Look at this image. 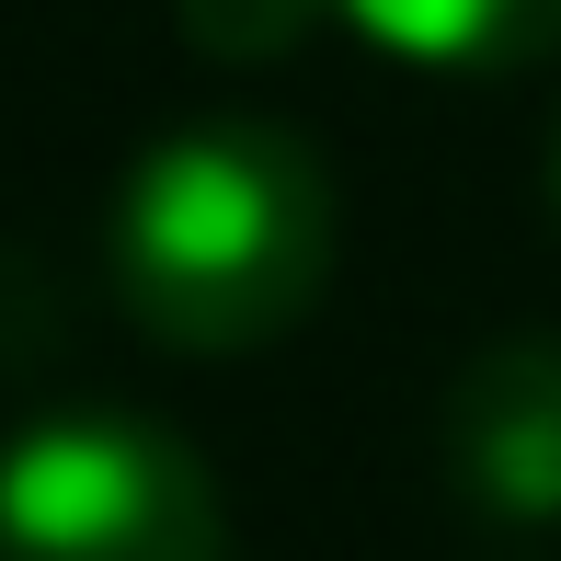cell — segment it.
Here are the masks:
<instances>
[{
  "label": "cell",
  "mask_w": 561,
  "mask_h": 561,
  "mask_svg": "<svg viewBox=\"0 0 561 561\" xmlns=\"http://www.w3.org/2000/svg\"><path fill=\"white\" fill-rule=\"evenodd\" d=\"M344 195L321 149L275 115H195L138 149L104 218L115 310L172 355H252L321 310Z\"/></svg>",
  "instance_id": "cell-1"
},
{
  "label": "cell",
  "mask_w": 561,
  "mask_h": 561,
  "mask_svg": "<svg viewBox=\"0 0 561 561\" xmlns=\"http://www.w3.org/2000/svg\"><path fill=\"white\" fill-rule=\"evenodd\" d=\"M0 561H229L218 470L126 401L46 413L0 447Z\"/></svg>",
  "instance_id": "cell-2"
},
{
  "label": "cell",
  "mask_w": 561,
  "mask_h": 561,
  "mask_svg": "<svg viewBox=\"0 0 561 561\" xmlns=\"http://www.w3.org/2000/svg\"><path fill=\"white\" fill-rule=\"evenodd\" d=\"M447 481L493 527H561V333H493L447 378Z\"/></svg>",
  "instance_id": "cell-3"
},
{
  "label": "cell",
  "mask_w": 561,
  "mask_h": 561,
  "mask_svg": "<svg viewBox=\"0 0 561 561\" xmlns=\"http://www.w3.org/2000/svg\"><path fill=\"white\" fill-rule=\"evenodd\" d=\"M413 69H539L561 46V0H333Z\"/></svg>",
  "instance_id": "cell-4"
},
{
  "label": "cell",
  "mask_w": 561,
  "mask_h": 561,
  "mask_svg": "<svg viewBox=\"0 0 561 561\" xmlns=\"http://www.w3.org/2000/svg\"><path fill=\"white\" fill-rule=\"evenodd\" d=\"M195 58L218 69H264V58H298V46L333 23V0H172Z\"/></svg>",
  "instance_id": "cell-5"
},
{
  "label": "cell",
  "mask_w": 561,
  "mask_h": 561,
  "mask_svg": "<svg viewBox=\"0 0 561 561\" xmlns=\"http://www.w3.org/2000/svg\"><path fill=\"white\" fill-rule=\"evenodd\" d=\"M550 218H561V126H550Z\"/></svg>",
  "instance_id": "cell-6"
}]
</instances>
